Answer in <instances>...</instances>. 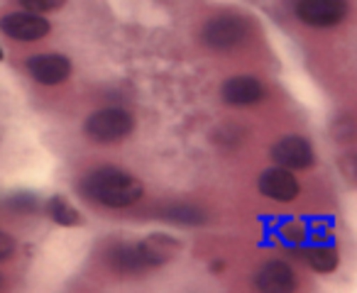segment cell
Segmentation results:
<instances>
[{
	"label": "cell",
	"instance_id": "obj_19",
	"mask_svg": "<svg viewBox=\"0 0 357 293\" xmlns=\"http://www.w3.org/2000/svg\"><path fill=\"white\" fill-rule=\"evenodd\" d=\"M3 59H6V54H3V49H0V61H3Z\"/></svg>",
	"mask_w": 357,
	"mask_h": 293
},
{
	"label": "cell",
	"instance_id": "obj_17",
	"mask_svg": "<svg viewBox=\"0 0 357 293\" xmlns=\"http://www.w3.org/2000/svg\"><path fill=\"white\" fill-rule=\"evenodd\" d=\"M169 218L174 220V223H181V225H201V220H204V215H201V210H196V208H181L178 205L176 210H172L169 213Z\"/></svg>",
	"mask_w": 357,
	"mask_h": 293
},
{
	"label": "cell",
	"instance_id": "obj_6",
	"mask_svg": "<svg viewBox=\"0 0 357 293\" xmlns=\"http://www.w3.org/2000/svg\"><path fill=\"white\" fill-rule=\"evenodd\" d=\"M0 32L15 42H40L52 32V22L40 13L17 10L0 17Z\"/></svg>",
	"mask_w": 357,
	"mask_h": 293
},
{
	"label": "cell",
	"instance_id": "obj_3",
	"mask_svg": "<svg viewBox=\"0 0 357 293\" xmlns=\"http://www.w3.org/2000/svg\"><path fill=\"white\" fill-rule=\"evenodd\" d=\"M248 37V22L235 13H220L201 27V42L211 52H230Z\"/></svg>",
	"mask_w": 357,
	"mask_h": 293
},
{
	"label": "cell",
	"instance_id": "obj_9",
	"mask_svg": "<svg viewBox=\"0 0 357 293\" xmlns=\"http://www.w3.org/2000/svg\"><path fill=\"white\" fill-rule=\"evenodd\" d=\"M27 74L42 86H59L64 84L71 76L74 66H71V59L64 54H35L25 61Z\"/></svg>",
	"mask_w": 357,
	"mask_h": 293
},
{
	"label": "cell",
	"instance_id": "obj_7",
	"mask_svg": "<svg viewBox=\"0 0 357 293\" xmlns=\"http://www.w3.org/2000/svg\"><path fill=\"white\" fill-rule=\"evenodd\" d=\"M257 191L269 200H277V203H291L301 193V184H298L296 174L287 166H269L259 174L257 179Z\"/></svg>",
	"mask_w": 357,
	"mask_h": 293
},
{
	"label": "cell",
	"instance_id": "obj_13",
	"mask_svg": "<svg viewBox=\"0 0 357 293\" xmlns=\"http://www.w3.org/2000/svg\"><path fill=\"white\" fill-rule=\"evenodd\" d=\"M6 205L10 210H15V213L32 215L40 210V198H37L35 193H30V191H17V193H13L10 198L6 200Z\"/></svg>",
	"mask_w": 357,
	"mask_h": 293
},
{
	"label": "cell",
	"instance_id": "obj_8",
	"mask_svg": "<svg viewBox=\"0 0 357 293\" xmlns=\"http://www.w3.org/2000/svg\"><path fill=\"white\" fill-rule=\"evenodd\" d=\"M264 84L255 76L240 74V76H230L228 81H223L220 86V98L225 105L230 108H252L259 100L264 98Z\"/></svg>",
	"mask_w": 357,
	"mask_h": 293
},
{
	"label": "cell",
	"instance_id": "obj_20",
	"mask_svg": "<svg viewBox=\"0 0 357 293\" xmlns=\"http://www.w3.org/2000/svg\"><path fill=\"white\" fill-rule=\"evenodd\" d=\"M0 286H3V276H0Z\"/></svg>",
	"mask_w": 357,
	"mask_h": 293
},
{
	"label": "cell",
	"instance_id": "obj_18",
	"mask_svg": "<svg viewBox=\"0 0 357 293\" xmlns=\"http://www.w3.org/2000/svg\"><path fill=\"white\" fill-rule=\"evenodd\" d=\"M15 252H17V242H15V237L0 230V262H6V259H10Z\"/></svg>",
	"mask_w": 357,
	"mask_h": 293
},
{
	"label": "cell",
	"instance_id": "obj_11",
	"mask_svg": "<svg viewBox=\"0 0 357 293\" xmlns=\"http://www.w3.org/2000/svg\"><path fill=\"white\" fill-rule=\"evenodd\" d=\"M303 259L306 264L318 274H331L337 269L340 264V254H337V247L333 242H316L303 247Z\"/></svg>",
	"mask_w": 357,
	"mask_h": 293
},
{
	"label": "cell",
	"instance_id": "obj_15",
	"mask_svg": "<svg viewBox=\"0 0 357 293\" xmlns=\"http://www.w3.org/2000/svg\"><path fill=\"white\" fill-rule=\"evenodd\" d=\"M20 6L25 8V10H32V13H40V15H45V13L61 10V8L66 6V0H20Z\"/></svg>",
	"mask_w": 357,
	"mask_h": 293
},
{
	"label": "cell",
	"instance_id": "obj_12",
	"mask_svg": "<svg viewBox=\"0 0 357 293\" xmlns=\"http://www.w3.org/2000/svg\"><path fill=\"white\" fill-rule=\"evenodd\" d=\"M47 215L52 218V223L61 225V228H79L81 225V213L64 198V196H52L47 200Z\"/></svg>",
	"mask_w": 357,
	"mask_h": 293
},
{
	"label": "cell",
	"instance_id": "obj_16",
	"mask_svg": "<svg viewBox=\"0 0 357 293\" xmlns=\"http://www.w3.org/2000/svg\"><path fill=\"white\" fill-rule=\"evenodd\" d=\"M337 171L345 176V181L357 184V152H345L337 157Z\"/></svg>",
	"mask_w": 357,
	"mask_h": 293
},
{
	"label": "cell",
	"instance_id": "obj_14",
	"mask_svg": "<svg viewBox=\"0 0 357 293\" xmlns=\"http://www.w3.org/2000/svg\"><path fill=\"white\" fill-rule=\"evenodd\" d=\"M333 137L337 142H352L357 137V120L350 115H340V118L333 122Z\"/></svg>",
	"mask_w": 357,
	"mask_h": 293
},
{
	"label": "cell",
	"instance_id": "obj_2",
	"mask_svg": "<svg viewBox=\"0 0 357 293\" xmlns=\"http://www.w3.org/2000/svg\"><path fill=\"white\" fill-rule=\"evenodd\" d=\"M135 132V118L125 108H98L84 120V134L96 144H118Z\"/></svg>",
	"mask_w": 357,
	"mask_h": 293
},
{
	"label": "cell",
	"instance_id": "obj_1",
	"mask_svg": "<svg viewBox=\"0 0 357 293\" xmlns=\"http://www.w3.org/2000/svg\"><path fill=\"white\" fill-rule=\"evenodd\" d=\"M79 191L91 203L110 210L130 208V205L139 203V198L144 196L142 181L135 174H130L128 169H120V166L113 164H103L98 169L89 171L81 179Z\"/></svg>",
	"mask_w": 357,
	"mask_h": 293
},
{
	"label": "cell",
	"instance_id": "obj_4",
	"mask_svg": "<svg viewBox=\"0 0 357 293\" xmlns=\"http://www.w3.org/2000/svg\"><path fill=\"white\" fill-rule=\"evenodd\" d=\"M296 17L313 30H328L340 25L350 13V0H296Z\"/></svg>",
	"mask_w": 357,
	"mask_h": 293
},
{
	"label": "cell",
	"instance_id": "obj_10",
	"mask_svg": "<svg viewBox=\"0 0 357 293\" xmlns=\"http://www.w3.org/2000/svg\"><path fill=\"white\" fill-rule=\"evenodd\" d=\"M255 288L264 293H287L296 288V271L289 262L269 259L255 271Z\"/></svg>",
	"mask_w": 357,
	"mask_h": 293
},
{
	"label": "cell",
	"instance_id": "obj_5",
	"mask_svg": "<svg viewBox=\"0 0 357 293\" xmlns=\"http://www.w3.org/2000/svg\"><path fill=\"white\" fill-rule=\"evenodd\" d=\"M272 161L279 166H287L291 171H306L316 164L313 144L301 134H284L272 144Z\"/></svg>",
	"mask_w": 357,
	"mask_h": 293
}]
</instances>
